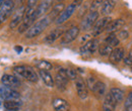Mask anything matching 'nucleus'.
Here are the masks:
<instances>
[{
  "label": "nucleus",
  "instance_id": "f257e3e1",
  "mask_svg": "<svg viewBox=\"0 0 132 111\" xmlns=\"http://www.w3.org/2000/svg\"><path fill=\"white\" fill-rule=\"evenodd\" d=\"M51 22H52V20L50 19L48 15L40 18L39 20H37V22H35L31 26V28L26 32V37L27 38H33V37L38 36L39 34H41L48 27V25Z\"/></svg>",
  "mask_w": 132,
  "mask_h": 111
},
{
  "label": "nucleus",
  "instance_id": "f03ea898",
  "mask_svg": "<svg viewBox=\"0 0 132 111\" xmlns=\"http://www.w3.org/2000/svg\"><path fill=\"white\" fill-rule=\"evenodd\" d=\"M13 71H14V73L16 74L17 76H19L21 78H24V79L30 81V82L37 83L38 80H39L37 72L30 66H26V65L16 66V67L13 68Z\"/></svg>",
  "mask_w": 132,
  "mask_h": 111
},
{
  "label": "nucleus",
  "instance_id": "7ed1b4c3",
  "mask_svg": "<svg viewBox=\"0 0 132 111\" xmlns=\"http://www.w3.org/2000/svg\"><path fill=\"white\" fill-rule=\"evenodd\" d=\"M36 8H31V9H28L27 8L24 18H23L22 22L18 26V32L19 33L28 32L31 28V26L35 23V21L37 20V17H36Z\"/></svg>",
  "mask_w": 132,
  "mask_h": 111
},
{
  "label": "nucleus",
  "instance_id": "20e7f679",
  "mask_svg": "<svg viewBox=\"0 0 132 111\" xmlns=\"http://www.w3.org/2000/svg\"><path fill=\"white\" fill-rule=\"evenodd\" d=\"M0 97L4 101H10V100H20V94L15 89L10 88L5 85L0 86Z\"/></svg>",
  "mask_w": 132,
  "mask_h": 111
},
{
  "label": "nucleus",
  "instance_id": "39448f33",
  "mask_svg": "<svg viewBox=\"0 0 132 111\" xmlns=\"http://www.w3.org/2000/svg\"><path fill=\"white\" fill-rule=\"evenodd\" d=\"M99 19V12L98 11H89L88 14L83 18V20L80 23V29L84 32H87L94 27L96 22Z\"/></svg>",
  "mask_w": 132,
  "mask_h": 111
},
{
  "label": "nucleus",
  "instance_id": "423d86ee",
  "mask_svg": "<svg viewBox=\"0 0 132 111\" xmlns=\"http://www.w3.org/2000/svg\"><path fill=\"white\" fill-rule=\"evenodd\" d=\"M14 8V2L12 0H5L3 5L0 8V25L4 23L7 18L11 15Z\"/></svg>",
  "mask_w": 132,
  "mask_h": 111
},
{
  "label": "nucleus",
  "instance_id": "0eeeda50",
  "mask_svg": "<svg viewBox=\"0 0 132 111\" xmlns=\"http://www.w3.org/2000/svg\"><path fill=\"white\" fill-rule=\"evenodd\" d=\"M79 32H80V28L78 26H71L70 28H68L64 34L62 35L61 37V43L63 45H66V44H70L72 43L73 41H75L79 34Z\"/></svg>",
  "mask_w": 132,
  "mask_h": 111
},
{
  "label": "nucleus",
  "instance_id": "6e6552de",
  "mask_svg": "<svg viewBox=\"0 0 132 111\" xmlns=\"http://www.w3.org/2000/svg\"><path fill=\"white\" fill-rule=\"evenodd\" d=\"M76 8H77V6L75 4H73V3L69 4L68 6H66L65 8H64V10L61 12V14L58 16V18L55 20L56 24H62L65 21H67L72 16V14L75 12Z\"/></svg>",
  "mask_w": 132,
  "mask_h": 111
},
{
  "label": "nucleus",
  "instance_id": "1a4fd4ad",
  "mask_svg": "<svg viewBox=\"0 0 132 111\" xmlns=\"http://www.w3.org/2000/svg\"><path fill=\"white\" fill-rule=\"evenodd\" d=\"M111 21H112V19H111L110 16H104V17L98 19V21L96 22V24L93 27V35L94 36H97V35L101 34L104 31H106L108 24Z\"/></svg>",
  "mask_w": 132,
  "mask_h": 111
},
{
  "label": "nucleus",
  "instance_id": "9d476101",
  "mask_svg": "<svg viewBox=\"0 0 132 111\" xmlns=\"http://www.w3.org/2000/svg\"><path fill=\"white\" fill-rule=\"evenodd\" d=\"M53 5V0H43L36 8V17L37 20H39L40 18L46 16V13L52 8Z\"/></svg>",
  "mask_w": 132,
  "mask_h": 111
},
{
  "label": "nucleus",
  "instance_id": "9b49d317",
  "mask_svg": "<svg viewBox=\"0 0 132 111\" xmlns=\"http://www.w3.org/2000/svg\"><path fill=\"white\" fill-rule=\"evenodd\" d=\"M26 11H27V7L26 6H21L20 8H18L15 13L12 16V19L9 23V27L11 29L15 28L17 26H19V24L22 22L23 18H24V15H26Z\"/></svg>",
  "mask_w": 132,
  "mask_h": 111
},
{
  "label": "nucleus",
  "instance_id": "f8f14e48",
  "mask_svg": "<svg viewBox=\"0 0 132 111\" xmlns=\"http://www.w3.org/2000/svg\"><path fill=\"white\" fill-rule=\"evenodd\" d=\"M75 88L78 97L81 100H85L88 96V88L86 86V83L81 78H78L77 80H75Z\"/></svg>",
  "mask_w": 132,
  "mask_h": 111
},
{
  "label": "nucleus",
  "instance_id": "ddd939ff",
  "mask_svg": "<svg viewBox=\"0 0 132 111\" xmlns=\"http://www.w3.org/2000/svg\"><path fill=\"white\" fill-rule=\"evenodd\" d=\"M99 47L100 45L98 39H89L83 46L80 47L79 51L82 55H84V54H94L97 49H99Z\"/></svg>",
  "mask_w": 132,
  "mask_h": 111
},
{
  "label": "nucleus",
  "instance_id": "4468645a",
  "mask_svg": "<svg viewBox=\"0 0 132 111\" xmlns=\"http://www.w3.org/2000/svg\"><path fill=\"white\" fill-rule=\"evenodd\" d=\"M1 82L3 85L8 86V87L13 88V89L20 85V81L18 80V78H16L13 75H10V74H4L1 78Z\"/></svg>",
  "mask_w": 132,
  "mask_h": 111
},
{
  "label": "nucleus",
  "instance_id": "2eb2a0df",
  "mask_svg": "<svg viewBox=\"0 0 132 111\" xmlns=\"http://www.w3.org/2000/svg\"><path fill=\"white\" fill-rule=\"evenodd\" d=\"M66 31H64V28L61 26V27H57V28H55V29H53L52 32H50L47 35H46V37L44 38V41L46 42V43H48V44H52V43H54L55 41H57L59 37H62V35L64 34V32Z\"/></svg>",
  "mask_w": 132,
  "mask_h": 111
},
{
  "label": "nucleus",
  "instance_id": "dca6fc26",
  "mask_svg": "<svg viewBox=\"0 0 132 111\" xmlns=\"http://www.w3.org/2000/svg\"><path fill=\"white\" fill-rule=\"evenodd\" d=\"M125 49L121 47L114 48V51L111 53V55L109 56V60L112 64H118L120 63L125 57Z\"/></svg>",
  "mask_w": 132,
  "mask_h": 111
},
{
  "label": "nucleus",
  "instance_id": "f3484780",
  "mask_svg": "<svg viewBox=\"0 0 132 111\" xmlns=\"http://www.w3.org/2000/svg\"><path fill=\"white\" fill-rule=\"evenodd\" d=\"M124 25H125L124 19L119 18V19L112 20V21L108 24V26H107V28H106V32H108V33H116L117 32H120L121 28H122Z\"/></svg>",
  "mask_w": 132,
  "mask_h": 111
},
{
  "label": "nucleus",
  "instance_id": "a211bd4d",
  "mask_svg": "<svg viewBox=\"0 0 132 111\" xmlns=\"http://www.w3.org/2000/svg\"><path fill=\"white\" fill-rule=\"evenodd\" d=\"M116 6V1L115 0H104L102 6H101V13L104 16H109L112 11L114 10Z\"/></svg>",
  "mask_w": 132,
  "mask_h": 111
},
{
  "label": "nucleus",
  "instance_id": "6ab92c4d",
  "mask_svg": "<svg viewBox=\"0 0 132 111\" xmlns=\"http://www.w3.org/2000/svg\"><path fill=\"white\" fill-rule=\"evenodd\" d=\"M116 106H117V103L109 92L108 94H106L103 102V111H115Z\"/></svg>",
  "mask_w": 132,
  "mask_h": 111
},
{
  "label": "nucleus",
  "instance_id": "aec40b11",
  "mask_svg": "<svg viewBox=\"0 0 132 111\" xmlns=\"http://www.w3.org/2000/svg\"><path fill=\"white\" fill-rule=\"evenodd\" d=\"M64 8H65V6H64L63 2H61V3H58V4L54 5V6L52 7V9H51L50 13L48 14L49 18L52 20V21H55V20L58 18V16L61 14V12L64 10Z\"/></svg>",
  "mask_w": 132,
  "mask_h": 111
},
{
  "label": "nucleus",
  "instance_id": "412c9836",
  "mask_svg": "<svg viewBox=\"0 0 132 111\" xmlns=\"http://www.w3.org/2000/svg\"><path fill=\"white\" fill-rule=\"evenodd\" d=\"M53 107L55 111H68L69 104L68 102L62 98H56L53 101Z\"/></svg>",
  "mask_w": 132,
  "mask_h": 111
},
{
  "label": "nucleus",
  "instance_id": "4be33fe9",
  "mask_svg": "<svg viewBox=\"0 0 132 111\" xmlns=\"http://www.w3.org/2000/svg\"><path fill=\"white\" fill-rule=\"evenodd\" d=\"M39 76H40L41 79L43 80V82L46 84V86H48V87H53L54 86V84H55L54 78L52 77V75L48 71L39 70Z\"/></svg>",
  "mask_w": 132,
  "mask_h": 111
},
{
  "label": "nucleus",
  "instance_id": "5701e85b",
  "mask_svg": "<svg viewBox=\"0 0 132 111\" xmlns=\"http://www.w3.org/2000/svg\"><path fill=\"white\" fill-rule=\"evenodd\" d=\"M110 94L112 96V98L115 100V102L117 104L121 103V102L124 100L125 93H124V91H123L122 89H120V88H111Z\"/></svg>",
  "mask_w": 132,
  "mask_h": 111
},
{
  "label": "nucleus",
  "instance_id": "b1692460",
  "mask_svg": "<svg viewBox=\"0 0 132 111\" xmlns=\"http://www.w3.org/2000/svg\"><path fill=\"white\" fill-rule=\"evenodd\" d=\"M68 81H69V80L67 79V78L63 77V76H61V75L58 74V73H57V75H56L55 78H54L55 85L57 86V88H58L59 90H65Z\"/></svg>",
  "mask_w": 132,
  "mask_h": 111
},
{
  "label": "nucleus",
  "instance_id": "393cba45",
  "mask_svg": "<svg viewBox=\"0 0 132 111\" xmlns=\"http://www.w3.org/2000/svg\"><path fill=\"white\" fill-rule=\"evenodd\" d=\"M21 106L20 100H10V101H4L3 107L5 110H18Z\"/></svg>",
  "mask_w": 132,
  "mask_h": 111
},
{
  "label": "nucleus",
  "instance_id": "a878e982",
  "mask_svg": "<svg viewBox=\"0 0 132 111\" xmlns=\"http://www.w3.org/2000/svg\"><path fill=\"white\" fill-rule=\"evenodd\" d=\"M105 43L109 44L110 46H112L114 48H116L120 45V39L117 37L116 33H109L105 38Z\"/></svg>",
  "mask_w": 132,
  "mask_h": 111
},
{
  "label": "nucleus",
  "instance_id": "bb28decb",
  "mask_svg": "<svg viewBox=\"0 0 132 111\" xmlns=\"http://www.w3.org/2000/svg\"><path fill=\"white\" fill-rule=\"evenodd\" d=\"M113 51H114V48H113L112 46H110L109 44H106V43L100 45V47H99L100 55H101V56H104V57L110 56Z\"/></svg>",
  "mask_w": 132,
  "mask_h": 111
},
{
  "label": "nucleus",
  "instance_id": "cd10ccee",
  "mask_svg": "<svg viewBox=\"0 0 132 111\" xmlns=\"http://www.w3.org/2000/svg\"><path fill=\"white\" fill-rule=\"evenodd\" d=\"M35 66L39 69V70H43V71H48L52 70L53 66L52 64L48 62V61H45V60H40V61H36L35 62Z\"/></svg>",
  "mask_w": 132,
  "mask_h": 111
},
{
  "label": "nucleus",
  "instance_id": "c85d7f7f",
  "mask_svg": "<svg viewBox=\"0 0 132 111\" xmlns=\"http://www.w3.org/2000/svg\"><path fill=\"white\" fill-rule=\"evenodd\" d=\"M98 96H106V84L102 81H97L94 91Z\"/></svg>",
  "mask_w": 132,
  "mask_h": 111
},
{
  "label": "nucleus",
  "instance_id": "c756f323",
  "mask_svg": "<svg viewBox=\"0 0 132 111\" xmlns=\"http://www.w3.org/2000/svg\"><path fill=\"white\" fill-rule=\"evenodd\" d=\"M124 110L132 111V91L128 93L127 98L125 99V102H124Z\"/></svg>",
  "mask_w": 132,
  "mask_h": 111
},
{
  "label": "nucleus",
  "instance_id": "7c9ffc66",
  "mask_svg": "<svg viewBox=\"0 0 132 111\" xmlns=\"http://www.w3.org/2000/svg\"><path fill=\"white\" fill-rule=\"evenodd\" d=\"M103 2H104V0H94L90 4L89 11H98L99 9H101V6H102Z\"/></svg>",
  "mask_w": 132,
  "mask_h": 111
},
{
  "label": "nucleus",
  "instance_id": "2f4dec72",
  "mask_svg": "<svg viewBox=\"0 0 132 111\" xmlns=\"http://www.w3.org/2000/svg\"><path fill=\"white\" fill-rule=\"evenodd\" d=\"M66 74H67V77L69 80H77L79 77L77 75V72L74 70V69H66Z\"/></svg>",
  "mask_w": 132,
  "mask_h": 111
},
{
  "label": "nucleus",
  "instance_id": "473e14b6",
  "mask_svg": "<svg viewBox=\"0 0 132 111\" xmlns=\"http://www.w3.org/2000/svg\"><path fill=\"white\" fill-rule=\"evenodd\" d=\"M97 81H98V80H96V78H94V77L89 76V77L86 79V86H87V88H88V89H90L92 91H94Z\"/></svg>",
  "mask_w": 132,
  "mask_h": 111
},
{
  "label": "nucleus",
  "instance_id": "72a5a7b5",
  "mask_svg": "<svg viewBox=\"0 0 132 111\" xmlns=\"http://www.w3.org/2000/svg\"><path fill=\"white\" fill-rule=\"evenodd\" d=\"M128 36H129V33L128 32H126V31H120L119 32V34H118V38L121 41V39H126V38H128Z\"/></svg>",
  "mask_w": 132,
  "mask_h": 111
},
{
  "label": "nucleus",
  "instance_id": "f704fd0d",
  "mask_svg": "<svg viewBox=\"0 0 132 111\" xmlns=\"http://www.w3.org/2000/svg\"><path fill=\"white\" fill-rule=\"evenodd\" d=\"M39 0H28V5H27V8L28 9H31V8H36V5L38 3Z\"/></svg>",
  "mask_w": 132,
  "mask_h": 111
},
{
  "label": "nucleus",
  "instance_id": "c9c22d12",
  "mask_svg": "<svg viewBox=\"0 0 132 111\" xmlns=\"http://www.w3.org/2000/svg\"><path fill=\"white\" fill-rule=\"evenodd\" d=\"M123 62H124V64H125L126 66H130V67L132 66V59L129 56H128V57H125V58L123 59Z\"/></svg>",
  "mask_w": 132,
  "mask_h": 111
},
{
  "label": "nucleus",
  "instance_id": "e433bc0d",
  "mask_svg": "<svg viewBox=\"0 0 132 111\" xmlns=\"http://www.w3.org/2000/svg\"><path fill=\"white\" fill-rule=\"evenodd\" d=\"M82 2H83V0H73V4H75L77 7H79L81 4H82Z\"/></svg>",
  "mask_w": 132,
  "mask_h": 111
},
{
  "label": "nucleus",
  "instance_id": "4c0bfd02",
  "mask_svg": "<svg viewBox=\"0 0 132 111\" xmlns=\"http://www.w3.org/2000/svg\"><path fill=\"white\" fill-rule=\"evenodd\" d=\"M14 49L16 51V52L18 53V54L22 52V48H21V47H15V48H14Z\"/></svg>",
  "mask_w": 132,
  "mask_h": 111
},
{
  "label": "nucleus",
  "instance_id": "58836bf2",
  "mask_svg": "<svg viewBox=\"0 0 132 111\" xmlns=\"http://www.w3.org/2000/svg\"><path fill=\"white\" fill-rule=\"evenodd\" d=\"M5 2V0H0V8H1V6L3 5V3Z\"/></svg>",
  "mask_w": 132,
  "mask_h": 111
},
{
  "label": "nucleus",
  "instance_id": "ea45409f",
  "mask_svg": "<svg viewBox=\"0 0 132 111\" xmlns=\"http://www.w3.org/2000/svg\"><path fill=\"white\" fill-rule=\"evenodd\" d=\"M56 1H57V2H59V3H61V2H63L64 0H56Z\"/></svg>",
  "mask_w": 132,
  "mask_h": 111
},
{
  "label": "nucleus",
  "instance_id": "a19ab883",
  "mask_svg": "<svg viewBox=\"0 0 132 111\" xmlns=\"http://www.w3.org/2000/svg\"><path fill=\"white\" fill-rule=\"evenodd\" d=\"M129 57H130V58L132 59V54H131V53H129Z\"/></svg>",
  "mask_w": 132,
  "mask_h": 111
},
{
  "label": "nucleus",
  "instance_id": "79ce46f5",
  "mask_svg": "<svg viewBox=\"0 0 132 111\" xmlns=\"http://www.w3.org/2000/svg\"><path fill=\"white\" fill-rule=\"evenodd\" d=\"M5 111H18V110H5Z\"/></svg>",
  "mask_w": 132,
  "mask_h": 111
},
{
  "label": "nucleus",
  "instance_id": "37998d69",
  "mask_svg": "<svg viewBox=\"0 0 132 111\" xmlns=\"http://www.w3.org/2000/svg\"><path fill=\"white\" fill-rule=\"evenodd\" d=\"M1 106H2V104H1V102H0V107H1Z\"/></svg>",
  "mask_w": 132,
  "mask_h": 111
},
{
  "label": "nucleus",
  "instance_id": "c03bdc74",
  "mask_svg": "<svg viewBox=\"0 0 132 111\" xmlns=\"http://www.w3.org/2000/svg\"><path fill=\"white\" fill-rule=\"evenodd\" d=\"M130 53H131V54H132V51H131V52H130Z\"/></svg>",
  "mask_w": 132,
  "mask_h": 111
}]
</instances>
